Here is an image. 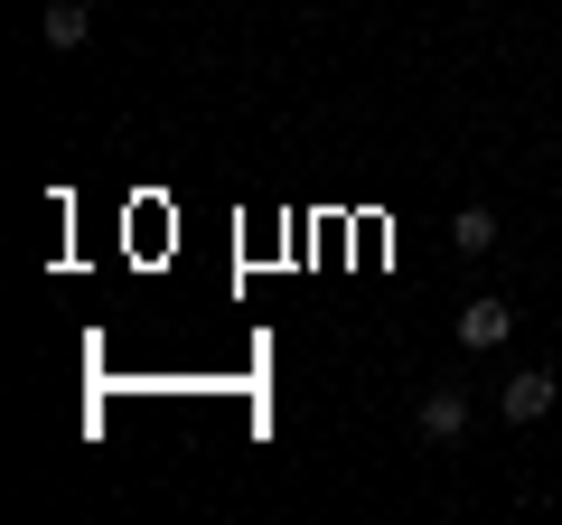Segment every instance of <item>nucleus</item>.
I'll return each mask as SVG.
<instances>
[{"label":"nucleus","instance_id":"39448f33","mask_svg":"<svg viewBox=\"0 0 562 525\" xmlns=\"http://www.w3.org/2000/svg\"><path fill=\"white\" fill-rule=\"evenodd\" d=\"M85 29H94V10H85V0H57V10L38 20V38L47 47H85Z\"/></svg>","mask_w":562,"mask_h":525},{"label":"nucleus","instance_id":"f03ea898","mask_svg":"<svg viewBox=\"0 0 562 525\" xmlns=\"http://www.w3.org/2000/svg\"><path fill=\"white\" fill-rule=\"evenodd\" d=\"M413 432H422V442H460V432H469V394H450V384H441V394L413 413Z\"/></svg>","mask_w":562,"mask_h":525},{"label":"nucleus","instance_id":"7ed1b4c3","mask_svg":"<svg viewBox=\"0 0 562 525\" xmlns=\"http://www.w3.org/2000/svg\"><path fill=\"white\" fill-rule=\"evenodd\" d=\"M506 328H516V310H506V301H469L460 310V347H497Z\"/></svg>","mask_w":562,"mask_h":525},{"label":"nucleus","instance_id":"f257e3e1","mask_svg":"<svg viewBox=\"0 0 562 525\" xmlns=\"http://www.w3.org/2000/svg\"><path fill=\"white\" fill-rule=\"evenodd\" d=\"M543 413H553V376H543V366L506 376V423H543Z\"/></svg>","mask_w":562,"mask_h":525},{"label":"nucleus","instance_id":"20e7f679","mask_svg":"<svg viewBox=\"0 0 562 525\" xmlns=\"http://www.w3.org/2000/svg\"><path fill=\"white\" fill-rule=\"evenodd\" d=\"M450 244H460V254H497V206H460V216H450Z\"/></svg>","mask_w":562,"mask_h":525}]
</instances>
